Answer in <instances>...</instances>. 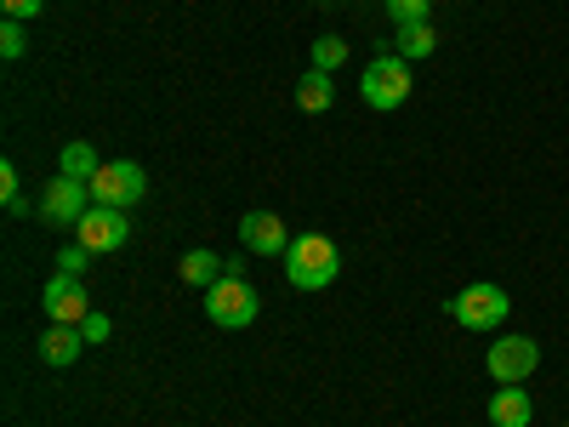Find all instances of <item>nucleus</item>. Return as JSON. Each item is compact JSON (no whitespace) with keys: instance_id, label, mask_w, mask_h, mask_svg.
<instances>
[{"instance_id":"obj_18","label":"nucleus","mask_w":569,"mask_h":427,"mask_svg":"<svg viewBox=\"0 0 569 427\" xmlns=\"http://www.w3.org/2000/svg\"><path fill=\"white\" fill-rule=\"evenodd\" d=\"M23 52H29V34H23V23H18V18H7V23H0V58L18 63Z\"/></svg>"},{"instance_id":"obj_15","label":"nucleus","mask_w":569,"mask_h":427,"mask_svg":"<svg viewBox=\"0 0 569 427\" xmlns=\"http://www.w3.org/2000/svg\"><path fill=\"white\" fill-rule=\"evenodd\" d=\"M433 52H439L433 23H405V29H399V58H405V63H421V58H433Z\"/></svg>"},{"instance_id":"obj_11","label":"nucleus","mask_w":569,"mask_h":427,"mask_svg":"<svg viewBox=\"0 0 569 427\" xmlns=\"http://www.w3.org/2000/svg\"><path fill=\"white\" fill-rule=\"evenodd\" d=\"M536 416V399L525 394V383H507L490 394V427H530Z\"/></svg>"},{"instance_id":"obj_16","label":"nucleus","mask_w":569,"mask_h":427,"mask_svg":"<svg viewBox=\"0 0 569 427\" xmlns=\"http://www.w3.org/2000/svg\"><path fill=\"white\" fill-rule=\"evenodd\" d=\"M58 171L63 177H80V182H91L103 171V160H98V149H91V142H69L63 149V160H58Z\"/></svg>"},{"instance_id":"obj_25","label":"nucleus","mask_w":569,"mask_h":427,"mask_svg":"<svg viewBox=\"0 0 569 427\" xmlns=\"http://www.w3.org/2000/svg\"><path fill=\"white\" fill-rule=\"evenodd\" d=\"M563 427H569V421H563Z\"/></svg>"},{"instance_id":"obj_14","label":"nucleus","mask_w":569,"mask_h":427,"mask_svg":"<svg viewBox=\"0 0 569 427\" xmlns=\"http://www.w3.org/2000/svg\"><path fill=\"white\" fill-rule=\"evenodd\" d=\"M330 103H337V86H330V75H325V69H308V75L297 80V109L325 115Z\"/></svg>"},{"instance_id":"obj_12","label":"nucleus","mask_w":569,"mask_h":427,"mask_svg":"<svg viewBox=\"0 0 569 427\" xmlns=\"http://www.w3.org/2000/svg\"><path fill=\"white\" fill-rule=\"evenodd\" d=\"M86 348H91V342L80 337V325H52V330L40 337V359H46V365H58V370H63V365H74Z\"/></svg>"},{"instance_id":"obj_22","label":"nucleus","mask_w":569,"mask_h":427,"mask_svg":"<svg viewBox=\"0 0 569 427\" xmlns=\"http://www.w3.org/2000/svg\"><path fill=\"white\" fill-rule=\"evenodd\" d=\"M40 7H46V0H0V12H7V18H18V23L40 18Z\"/></svg>"},{"instance_id":"obj_2","label":"nucleus","mask_w":569,"mask_h":427,"mask_svg":"<svg viewBox=\"0 0 569 427\" xmlns=\"http://www.w3.org/2000/svg\"><path fill=\"white\" fill-rule=\"evenodd\" d=\"M206 314L217 330H246L262 314V297L246 274H222L217 285H206Z\"/></svg>"},{"instance_id":"obj_5","label":"nucleus","mask_w":569,"mask_h":427,"mask_svg":"<svg viewBox=\"0 0 569 427\" xmlns=\"http://www.w3.org/2000/svg\"><path fill=\"white\" fill-rule=\"evenodd\" d=\"M359 98L370 103V109H399L405 98H410V63L399 58V52H388V58H376L370 69H365V80H359Z\"/></svg>"},{"instance_id":"obj_1","label":"nucleus","mask_w":569,"mask_h":427,"mask_svg":"<svg viewBox=\"0 0 569 427\" xmlns=\"http://www.w3.org/2000/svg\"><path fill=\"white\" fill-rule=\"evenodd\" d=\"M337 274H342V251H337V240H325V234H297L291 251H284V279H291L297 291H325Z\"/></svg>"},{"instance_id":"obj_8","label":"nucleus","mask_w":569,"mask_h":427,"mask_svg":"<svg viewBox=\"0 0 569 427\" xmlns=\"http://www.w3.org/2000/svg\"><path fill=\"white\" fill-rule=\"evenodd\" d=\"M74 234H80V246L86 251H126V240H131V217L126 211H114V206H91L80 222H74Z\"/></svg>"},{"instance_id":"obj_19","label":"nucleus","mask_w":569,"mask_h":427,"mask_svg":"<svg viewBox=\"0 0 569 427\" xmlns=\"http://www.w3.org/2000/svg\"><path fill=\"white\" fill-rule=\"evenodd\" d=\"M427 12H433V0H388V18L405 29V23H427Z\"/></svg>"},{"instance_id":"obj_10","label":"nucleus","mask_w":569,"mask_h":427,"mask_svg":"<svg viewBox=\"0 0 569 427\" xmlns=\"http://www.w3.org/2000/svg\"><path fill=\"white\" fill-rule=\"evenodd\" d=\"M240 246L251 257H284L291 251V234H284V222L273 211H246L240 217Z\"/></svg>"},{"instance_id":"obj_13","label":"nucleus","mask_w":569,"mask_h":427,"mask_svg":"<svg viewBox=\"0 0 569 427\" xmlns=\"http://www.w3.org/2000/svg\"><path fill=\"white\" fill-rule=\"evenodd\" d=\"M222 268H228V257H217V251H206V246H194V251H188V257L177 262V274H182L188 285H200V291L222 279Z\"/></svg>"},{"instance_id":"obj_9","label":"nucleus","mask_w":569,"mask_h":427,"mask_svg":"<svg viewBox=\"0 0 569 427\" xmlns=\"http://www.w3.org/2000/svg\"><path fill=\"white\" fill-rule=\"evenodd\" d=\"M40 302H46V319H52V325H86V314H91L86 285L74 274H52V279H46Z\"/></svg>"},{"instance_id":"obj_23","label":"nucleus","mask_w":569,"mask_h":427,"mask_svg":"<svg viewBox=\"0 0 569 427\" xmlns=\"http://www.w3.org/2000/svg\"><path fill=\"white\" fill-rule=\"evenodd\" d=\"M23 188H18V166H0V200H18Z\"/></svg>"},{"instance_id":"obj_6","label":"nucleus","mask_w":569,"mask_h":427,"mask_svg":"<svg viewBox=\"0 0 569 427\" xmlns=\"http://www.w3.org/2000/svg\"><path fill=\"white\" fill-rule=\"evenodd\" d=\"M91 211V182H80V177H52L46 182V195H40V217L52 222V228H74L80 217Z\"/></svg>"},{"instance_id":"obj_7","label":"nucleus","mask_w":569,"mask_h":427,"mask_svg":"<svg viewBox=\"0 0 569 427\" xmlns=\"http://www.w3.org/2000/svg\"><path fill=\"white\" fill-rule=\"evenodd\" d=\"M485 365H490V383L507 388V383H525V376H536L541 348H536V337H496Z\"/></svg>"},{"instance_id":"obj_3","label":"nucleus","mask_w":569,"mask_h":427,"mask_svg":"<svg viewBox=\"0 0 569 427\" xmlns=\"http://www.w3.org/2000/svg\"><path fill=\"white\" fill-rule=\"evenodd\" d=\"M507 314H512V302H507L501 285H490V279L467 285V291L450 302V319H456L461 330H501V325H507Z\"/></svg>"},{"instance_id":"obj_24","label":"nucleus","mask_w":569,"mask_h":427,"mask_svg":"<svg viewBox=\"0 0 569 427\" xmlns=\"http://www.w3.org/2000/svg\"><path fill=\"white\" fill-rule=\"evenodd\" d=\"M7 217H34V206H29V200L18 195V200H7Z\"/></svg>"},{"instance_id":"obj_17","label":"nucleus","mask_w":569,"mask_h":427,"mask_svg":"<svg viewBox=\"0 0 569 427\" xmlns=\"http://www.w3.org/2000/svg\"><path fill=\"white\" fill-rule=\"evenodd\" d=\"M342 58H348V40H337V34H319V40H313V69H325V75H330Z\"/></svg>"},{"instance_id":"obj_4","label":"nucleus","mask_w":569,"mask_h":427,"mask_svg":"<svg viewBox=\"0 0 569 427\" xmlns=\"http://www.w3.org/2000/svg\"><path fill=\"white\" fill-rule=\"evenodd\" d=\"M142 195H149V177H142V166H137V160H109L98 177H91V206L131 211Z\"/></svg>"},{"instance_id":"obj_21","label":"nucleus","mask_w":569,"mask_h":427,"mask_svg":"<svg viewBox=\"0 0 569 427\" xmlns=\"http://www.w3.org/2000/svg\"><path fill=\"white\" fill-rule=\"evenodd\" d=\"M109 330H114V325H109V314H86L80 337H86V342H109Z\"/></svg>"},{"instance_id":"obj_20","label":"nucleus","mask_w":569,"mask_h":427,"mask_svg":"<svg viewBox=\"0 0 569 427\" xmlns=\"http://www.w3.org/2000/svg\"><path fill=\"white\" fill-rule=\"evenodd\" d=\"M91 257H98V251H86V246L74 240V246H63V251H58V274H74V279H80V274L91 268Z\"/></svg>"}]
</instances>
